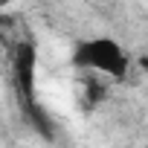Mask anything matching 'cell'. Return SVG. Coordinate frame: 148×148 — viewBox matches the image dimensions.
Instances as JSON below:
<instances>
[{
    "mask_svg": "<svg viewBox=\"0 0 148 148\" xmlns=\"http://www.w3.org/2000/svg\"><path fill=\"white\" fill-rule=\"evenodd\" d=\"M73 67L79 70H96L105 73L110 79H125L128 73V55L122 49L119 41L113 38H87L82 44H76L73 49Z\"/></svg>",
    "mask_w": 148,
    "mask_h": 148,
    "instance_id": "6da1fadb",
    "label": "cell"
},
{
    "mask_svg": "<svg viewBox=\"0 0 148 148\" xmlns=\"http://www.w3.org/2000/svg\"><path fill=\"white\" fill-rule=\"evenodd\" d=\"M35 67H38V52H35V47L26 41V44H21V47L15 49V61H12L15 90H18L21 105H23V110L29 113L32 125H35L44 136H52L49 122H47V113H44V108L35 102Z\"/></svg>",
    "mask_w": 148,
    "mask_h": 148,
    "instance_id": "7a4b0ae2",
    "label": "cell"
}]
</instances>
